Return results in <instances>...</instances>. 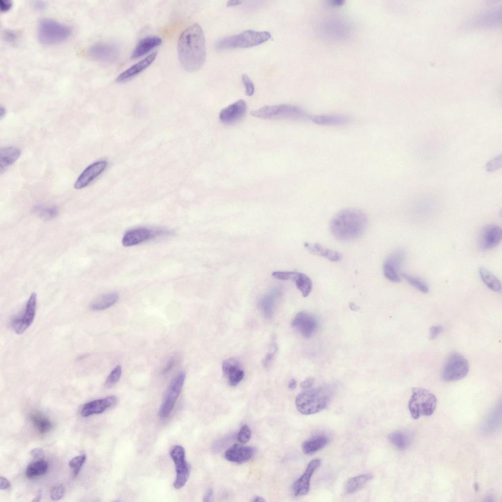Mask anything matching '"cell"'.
<instances>
[{
    "mask_svg": "<svg viewBox=\"0 0 502 502\" xmlns=\"http://www.w3.org/2000/svg\"><path fill=\"white\" fill-rule=\"evenodd\" d=\"M33 211L38 216L47 220L53 219L58 214V209L54 205H38Z\"/></svg>",
    "mask_w": 502,
    "mask_h": 502,
    "instance_id": "obj_37",
    "label": "cell"
},
{
    "mask_svg": "<svg viewBox=\"0 0 502 502\" xmlns=\"http://www.w3.org/2000/svg\"><path fill=\"white\" fill-rule=\"evenodd\" d=\"M5 110L3 107H1L0 108V118L1 119L5 114Z\"/></svg>",
    "mask_w": 502,
    "mask_h": 502,
    "instance_id": "obj_58",
    "label": "cell"
},
{
    "mask_svg": "<svg viewBox=\"0 0 502 502\" xmlns=\"http://www.w3.org/2000/svg\"><path fill=\"white\" fill-rule=\"evenodd\" d=\"M251 435V431L250 428L248 426L245 425L241 427L237 438L240 443L245 444L250 440Z\"/></svg>",
    "mask_w": 502,
    "mask_h": 502,
    "instance_id": "obj_42",
    "label": "cell"
},
{
    "mask_svg": "<svg viewBox=\"0 0 502 502\" xmlns=\"http://www.w3.org/2000/svg\"><path fill=\"white\" fill-rule=\"evenodd\" d=\"M241 3L242 1L241 0H229L226 2V6L228 7L234 6L240 4Z\"/></svg>",
    "mask_w": 502,
    "mask_h": 502,
    "instance_id": "obj_54",
    "label": "cell"
},
{
    "mask_svg": "<svg viewBox=\"0 0 502 502\" xmlns=\"http://www.w3.org/2000/svg\"><path fill=\"white\" fill-rule=\"evenodd\" d=\"M277 351V346L274 344H273L270 349V350L268 352L265 357L263 360V365L265 367L269 366L274 359V356Z\"/></svg>",
    "mask_w": 502,
    "mask_h": 502,
    "instance_id": "obj_46",
    "label": "cell"
},
{
    "mask_svg": "<svg viewBox=\"0 0 502 502\" xmlns=\"http://www.w3.org/2000/svg\"><path fill=\"white\" fill-rule=\"evenodd\" d=\"M309 120L312 123L322 126H342L350 123L351 119L341 115H310Z\"/></svg>",
    "mask_w": 502,
    "mask_h": 502,
    "instance_id": "obj_24",
    "label": "cell"
},
{
    "mask_svg": "<svg viewBox=\"0 0 502 502\" xmlns=\"http://www.w3.org/2000/svg\"><path fill=\"white\" fill-rule=\"evenodd\" d=\"M334 394V387L328 384L304 390L296 398V408L303 415L317 413L326 408Z\"/></svg>",
    "mask_w": 502,
    "mask_h": 502,
    "instance_id": "obj_3",
    "label": "cell"
},
{
    "mask_svg": "<svg viewBox=\"0 0 502 502\" xmlns=\"http://www.w3.org/2000/svg\"><path fill=\"white\" fill-rule=\"evenodd\" d=\"M176 468V477L174 486L177 489L182 488L186 483L190 476V467L185 459V451L180 445L174 446L170 450Z\"/></svg>",
    "mask_w": 502,
    "mask_h": 502,
    "instance_id": "obj_10",
    "label": "cell"
},
{
    "mask_svg": "<svg viewBox=\"0 0 502 502\" xmlns=\"http://www.w3.org/2000/svg\"><path fill=\"white\" fill-rule=\"evenodd\" d=\"M162 43L161 39L156 36L145 37L141 40L135 47L132 54V58H137L146 54Z\"/></svg>",
    "mask_w": 502,
    "mask_h": 502,
    "instance_id": "obj_26",
    "label": "cell"
},
{
    "mask_svg": "<svg viewBox=\"0 0 502 502\" xmlns=\"http://www.w3.org/2000/svg\"><path fill=\"white\" fill-rule=\"evenodd\" d=\"M501 402L497 404L487 417L483 428L486 432H491L497 430L501 424Z\"/></svg>",
    "mask_w": 502,
    "mask_h": 502,
    "instance_id": "obj_31",
    "label": "cell"
},
{
    "mask_svg": "<svg viewBox=\"0 0 502 502\" xmlns=\"http://www.w3.org/2000/svg\"><path fill=\"white\" fill-rule=\"evenodd\" d=\"M119 299L118 294L114 292L103 294L95 300L91 304V308L100 311L107 309L114 305Z\"/></svg>",
    "mask_w": 502,
    "mask_h": 502,
    "instance_id": "obj_30",
    "label": "cell"
},
{
    "mask_svg": "<svg viewBox=\"0 0 502 502\" xmlns=\"http://www.w3.org/2000/svg\"><path fill=\"white\" fill-rule=\"evenodd\" d=\"M15 35V34L11 31H7L5 33L6 38L8 39V40L11 41H12L13 40H15L16 38Z\"/></svg>",
    "mask_w": 502,
    "mask_h": 502,
    "instance_id": "obj_55",
    "label": "cell"
},
{
    "mask_svg": "<svg viewBox=\"0 0 502 502\" xmlns=\"http://www.w3.org/2000/svg\"><path fill=\"white\" fill-rule=\"evenodd\" d=\"M443 327L441 326H433L430 328L429 336L430 339L435 338L442 332Z\"/></svg>",
    "mask_w": 502,
    "mask_h": 502,
    "instance_id": "obj_47",
    "label": "cell"
},
{
    "mask_svg": "<svg viewBox=\"0 0 502 502\" xmlns=\"http://www.w3.org/2000/svg\"><path fill=\"white\" fill-rule=\"evenodd\" d=\"M405 259V253L401 250L394 251L387 257L383 264V274L387 279L394 282L401 281L399 271Z\"/></svg>",
    "mask_w": 502,
    "mask_h": 502,
    "instance_id": "obj_13",
    "label": "cell"
},
{
    "mask_svg": "<svg viewBox=\"0 0 502 502\" xmlns=\"http://www.w3.org/2000/svg\"><path fill=\"white\" fill-rule=\"evenodd\" d=\"M251 501L253 502H263L266 501L263 498L257 496L254 497Z\"/></svg>",
    "mask_w": 502,
    "mask_h": 502,
    "instance_id": "obj_57",
    "label": "cell"
},
{
    "mask_svg": "<svg viewBox=\"0 0 502 502\" xmlns=\"http://www.w3.org/2000/svg\"><path fill=\"white\" fill-rule=\"evenodd\" d=\"M117 401V398L114 396L91 401L83 405L81 409V415L83 417H88L93 414L102 413L108 408L114 406Z\"/></svg>",
    "mask_w": 502,
    "mask_h": 502,
    "instance_id": "obj_20",
    "label": "cell"
},
{
    "mask_svg": "<svg viewBox=\"0 0 502 502\" xmlns=\"http://www.w3.org/2000/svg\"><path fill=\"white\" fill-rule=\"evenodd\" d=\"M279 294V290L276 288L263 296L260 300V308L266 318H269L272 316Z\"/></svg>",
    "mask_w": 502,
    "mask_h": 502,
    "instance_id": "obj_27",
    "label": "cell"
},
{
    "mask_svg": "<svg viewBox=\"0 0 502 502\" xmlns=\"http://www.w3.org/2000/svg\"><path fill=\"white\" fill-rule=\"evenodd\" d=\"M30 419L41 433L49 431L52 427V425L50 420L40 412H33L30 415Z\"/></svg>",
    "mask_w": 502,
    "mask_h": 502,
    "instance_id": "obj_34",
    "label": "cell"
},
{
    "mask_svg": "<svg viewBox=\"0 0 502 502\" xmlns=\"http://www.w3.org/2000/svg\"><path fill=\"white\" fill-rule=\"evenodd\" d=\"M304 248L311 253L319 255L333 262L341 260L342 254L335 251L326 248L318 243L305 242Z\"/></svg>",
    "mask_w": 502,
    "mask_h": 502,
    "instance_id": "obj_25",
    "label": "cell"
},
{
    "mask_svg": "<svg viewBox=\"0 0 502 502\" xmlns=\"http://www.w3.org/2000/svg\"><path fill=\"white\" fill-rule=\"evenodd\" d=\"M469 365L466 358L457 352H453L448 358L442 371V377L446 381H455L467 375Z\"/></svg>",
    "mask_w": 502,
    "mask_h": 502,
    "instance_id": "obj_8",
    "label": "cell"
},
{
    "mask_svg": "<svg viewBox=\"0 0 502 502\" xmlns=\"http://www.w3.org/2000/svg\"><path fill=\"white\" fill-rule=\"evenodd\" d=\"M122 368L121 366H116L107 376L104 383L105 387L110 388L116 384L120 380Z\"/></svg>",
    "mask_w": 502,
    "mask_h": 502,
    "instance_id": "obj_40",
    "label": "cell"
},
{
    "mask_svg": "<svg viewBox=\"0 0 502 502\" xmlns=\"http://www.w3.org/2000/svg\"><path fill=\"white\" fill-rule=\"evenodd\" d=\"M36 302V294L33 293L31 294L23 312L12 319V328L18 334L23 333L33 322L35 315Z\"/></svg>",
    "mask_w": 502,
    "mask_h": 502,
    "instance_id": "obj_12",
    "label": "cell"
},
{
    "mask_svg": "<svg viewBox=\"0 0 502 502\" xmlns=\"http://www.w3.org/2000/svg\"><path fill=\"white\" fill-rule=\"evenodd\" d=\"M157 54V52H153L143 60L126 69L118 76L116 81L123 83L131 79L146 69L155 59Z\"/></svg>",
    "mask_w": 502,
    "mask_h": 502,
    "instance_id": "obj_23",
    "label": "cell"
},
{
    "mask_svg": "<svg viewBox=\"0 0 502 502\" xmlns=\"http://www.w3.org/2000/svg\"><path fill=\"white\" fill-rule=\"evenodd\" d=\"M502 230L496 225L485 226L480 233L478 238L479 247L483 250H489L496 247L501 241Z\"/></svg>",
    "mask_w": 502,
    "mask_h": 502,
    "instance_id": "obj_14",
    "label": "cell"
},
{
    "mask_svg": "<svg viewBox=\"0 0 502 502\" xmlns=\"http://www.w3.org/2000/svg\"><path fill=\"white\" fill-rule=\"evenodd\" d=\"M292 326L303 336L309 338L316 331L318 323L311 314L302 311L295 316L292 322Z\"/></svg>",
    "mask_w": 502,
    "mask_h": 502,
    "instance_id": "obj_15",
    "label": "cell"
},
{
    "mask_svg": "<svg viewBox=\"0 0 502 502\" xmlns=\"http://www.w3.org/2000/svg\"><path fill=\"white\" fill-rule=\"evenodd\" d=\"M10 486V481L5 477H0V489L1 490H5L9 488Z\"/></svg>",
    "mask_w": 502,
    "mask_h": 502,
    "instance_id": "obj_51",
    "label": "cell"
},
{
    "mask_svg": "<svg viewBox=\"0 0 502 502\" xmlns=\"http://www.w3.org/2000/svg\"><path fill=\"white\" fill-rule=\"evenodd\" d=\"M12 5V2L10 0H0V9L1 12H6L8 11L11 8Z\"/></svg>",
    "mask_w": 502,
    "mask_h": 502,
    "instance_id": "obj_50",
    "label": "cell"
},
{
    "mask_svg": "<svg viewBox=\"0 0 502 502\" xmlns=\"http://www.w3.org/2000/svg\"><path fill=\"white\" fill-rule=\"evenodd\" d=\"M86 455L84 454L75 456L70 460L69 465L73 471L75 476L78 474L80 469L86 460Z\"/></svg>",
    "mask_w": 502,
    "mask_h": 502,
    "instance_id": "obj_41",
    "label": "cell"
},
{
    "mask_svg": "<svg viewBox=\"0 0 502 502\" xmlns=\"http://www.w3.org/2000/svg\"><path fill=\"white\" fill-rule=\"evenodd\" d=\"M180 62L189 72L199 70L206 58L205 41L203 30L200 25L194 24L181 34L177 44Z\"/></svg>",
    "mask_w": 502,
    "mask_h": 502,
    "instance_id": "obj_1",
    "label": "cell"
},
{
    "mask_svg": "<svg viewBox=\"0 0 502 502\" xmlns=\"http://www.w3.org/2000/svg\"><path fill=\"white\" fill-rule=\"evenodd\" d=\"M314 382V378L310 377L306 378L301 383L300 386L303 390L308 389L311 388Z\"/></svg>",
    "mask_w": 502,
    "mask_h": 502,
    "instance_id": "obj_49",
    "label": "cell"
},
{
    "mask_svg": "<svg viewBox=\"0 0 502 502\" xmlns=\"http://www.w3.org/2000/svg\"><path fill=\"white\" fill-rule=\"evenodd\" d=\"M107 165V162L106 161L100 160L88 166L75 181V188L79 190L88 186L104 171Z\"/></svg>",
    "mask_w": 502,
    "mask_h": 502,
    "instance_id": "obj_18",
    "label": "cell"
},
{
    "mask_svg": "<svg viewBox=\"0 0 502 502\" xmlns=\"http://www.w3.org/2000/svg\"><path fill=\"white\" fill-rule=\"evenodd\" d=\"M71 32L69 26L50 19L40 21L38 27L39 40L45 45L61 43L70 36Z\"/></svg>",
    "mask_w": 502,
    "mask_h": 502,
    "instance_id": "obj_6",
    "label": "cell"
},
{
    "mask_svg": "<svg viewBox=\"0 0 502 502\" xmlns=\"http://www.w3.org/2000/svg\"><path fill=\"white\" fill-rule=\"evenodd\" d=\"M175 361L174 358L170 359L164 368L163 372L164 373H166L171 370L175 365Z\"/></svg>",
    "mask_w": 502,
    "mask_h": 502,
    "instance_id": "obj_53",
    "label": "cell"
},
{
    "mask_svg": "<svg viewBox=\"0 0 502 502\" xmlns=\"http://www.w3.org/2000/svg\"><path fill=\"white\" fill-rule=\"evenodd\" d=\"M37 8L39 9H42L45 6V4L40 3V2L37 4Z\"/></svg>",
    "mask_w": 502,
    "mask_h": 502,
    "instance_id": "obj_60",
    "label": "cell"
},
{
    "mask_svg": "<svg viewBox=\"0 0 502 502\" xmlns=\"http://www.w3.org/2000/svg\"><path fill=\"white\" fill-rule=\"evenodd\" d=\"M329 441L328 438L325 435L314 436L302 443L301 449L304 454H312L324 448L328 443Z\"/></svg>",
    "mask_w": 502,
    "mask_h": 502,
    "instance_id": "obj_28",
    "label": "cell"
},
{
    "mask_svg": "<svg viewBox=\"0 0 502 502\" xmlns=\"http://www.w3.org/2000/svg\"><path fill=\"white\" fill-rule=\"evenodd\" d=\"M297 386V381L295 379H291L288 384V387L291 390L295 389Z\"/></svg>",
    "mask_w": 502,
    "mask_h": 502,
    "instance_id": "obj_56",
    "label": "cell"
},
{
    "mask_svg": "<svg viewBox=\"0 0 502 502\" xmlns=\"http://www.w3.org/2000/svg\"><path fill=\"white\" fill-rule=\"evenodd\" d=\"M40 499H41V495H38L36 498H35V499L33 500V501L38 502V501H40Z\"/></svg>",
    "mask_w": 502,
    "mask_h": 502,
    "instance_id": "obj_61",
    "label": "cell"
},
{
    "mask_svg": "<svg viewBox=\"0 0 502 502\" xmlns=\"http://www.w3.org/2000/svg\"><path fill=\"white\" fill-rule=\"evenodd\" d=\"M388 439L397 448L405 450L408 445L409 440L406 435L401 431H395L388 435Z\"/></svg>",
    "mask_w": 502,
    "mask_h": 502,
    "instance_id": "obj_38",
    "label": "cell"
},
{
    "mask_svg": "<svg viewBox=\"0 0 502 502\" xmlns=\"http://www.w3.org/2000/svg\"><path fill=\"white\" fill-rule=\"evenodd\" d=\"M185 377V373L182 372L177 375L171 382L160 407L159 415L160 418H166L172 413L181 392Z\"/></svg>",
    "mask_w": 502,
    "mask_h": 502,
    "instance_id": "obj_9",
    "label": "cell"
},
{
    "mask_svg": "<svg viewBox=\"0 0 502 502\" xmlns=\"http://www.w3.org/2000/svg\"><path fill=\"white\" fill-rule=\"evenodd\" d=\"M224 375L231 386H236L243 379L244 372L240 363L235 358L225 360L222 365Z\"/></svg>",
    "mask_w": 502,
    "mask_h": 502,
    "instance_id": "obj_22",
    "label": "cell"
},
{
    "mask_svg": "<svg viewBox=\"0 0 502 502\" xmlns=\"http://www.w3.org/2000/svg\"><path fill=\"white\" fill-rule=\"evenodd\" d=\"M247 110V105L243 100H239L223 109L219 114L220 121L225 124L235 123L243 118Z\"/></svg>",
    "mask_w": 502,
    "mask_h": 502,
    "instance_id": "obj_19",
    "label": "cell"
},
{
    "mask_svg": "<svg viewBox=\"0 0 502 502\" xmlns=\"http://www.w3.org/2000/svg\"><path fill=\"white\" fill-rule=\"evenodd\" d=\"M213 491L212 488H208L203 498V501L204 502H209L212 501V498L213 497Z\"/></svg>",
    "mask_w": 502,
    "mask_h": 502,
    "instance_id": "obj_52",
    "label": "cell"
},
{
    "mask_svg": "<svg viewBox=\"0 0 502 502\" xmlns=\"http://www.w3.org/2000/svg\"><path fill=\"white\" fill-rule=\"evenodd\" d=\"M170 234V231L164 229L138 227L126 232L123 237L122 243L124 247H131L156 237L166 236Z\"/></svg>",
    "mask_w": 502,
    "mask_h": 502,
    "instance_id": "obj_11",
    "label": "cell"
},
{
    "mask_svg": "<svg viewBox=\"0 0 502 502\" xmlns=\"http://www.w3.org/2000/svg\"><path fill=\"white\" fill-rule=\"evenodd\" d=\"M65 493V489L61 484H56L51 489L50 492V499L54 501H56L62 498Z\"/></svg>",
    "mask_w": 502,
    "mask_h": 502,
    "instance_id": "obj_43",
    "label": "cell"
},
{
    "mask_svg": "<svg viewBox=\"0 0 502 502\" xmlns=\"http://www.w3.org/2000/svg\"><path fill=\"white\" fill-rule=\"evenodd\" d=\"M242 80L245 87V93L247 96H251L254 92V85L250 78L246 74L242 76Z\"/></svg>",
    "mask_w": 502,
    "mask_h": 502,
    "instance_id": "obj_45",
    "label": "cell"
},
{
    "mask_svg": "<svg viewBox=\"0 0 502 502\" xmlns=\"http://www.w3.org/2000/svg\"><path fill=\"white\" fill-rule=\"evenodd\" d=\"M21 150L15 147H8L1 148L0 150V171L1 173L7 167L11 166L19 158Z\"/></svg>",
    "mask_w": 502,
    "mask_h": 502,
    "instance_id": "obj_29",
    "label": "cell"
},
{
    "mask_svg": "<svg viewBox=\"0 0 502 502\" xmlns=\"http://www.w3.org/2000/svg\"><path fill=\"white\" fill-rule=\"evenodd\" d=\"M271 37L269 32L249 29L221 38L216 42L215 47L219 50L250 48L261 44Z\"/></svg>",
    "mask_w": 502,
    "mask_h": 502,
    "instance_id": "obj_4",
    "label": "cell"
},
{
    "mask_svg": "<svg viewBox=\"0 0 502 502\" xmlns=\"http://www.w3.org/2000/svg\"><path fill=\"white\" fill-rule=\"evenodd\" d=\"M321 463V460L318 458L313 459L308 463L303 474L293 485V491L295 496H302L308 493L311 477Z\"/></svg>",
    "mask_w": 502,
    "mask_h": 502,
    "instance_id": "obj_16",
    "label": "cell"
},
{
    "mask_svg": "<svg viewBox=\"0 0 502 502\" xmlns=\"http://www.w3.org/2000/svg\"><path fill=\"white\" fill-rule=\"evenodd\" d=\"M90 55L94 59L102 62L114 61L119 55V50L114 44L108 43H97L89 50Z\"/></svg>",
    "mask_w": 502,
    "mask_h": 502,
    "instance_id": "obj_17",
    "label": "cell"
},
{
    "mask_svg": "<svg viewBox=\"0 0 502 502\" xmlns=\"http://www.w3.org/2000/svg\"><path fill=\"white\" fill-rule=\"evenodd\" d=\"M349 306L350 308L352 310L356 311L358 309V307H357L354 303L352 302L350 303Z\"/></svg>",
    "mask_w": 502,
    "mask_h": 502,
    "instance_id": "obj_59",
    "label": "cell"
},
{
    "mask_svg": "<svg viewBox=\"0 0 502 502\" xmlns=\"http://www.w3.org/2000/svg\"><path fill=\"white\" fill-rule=\"evenodd\" d=\"M293 281H295L297 288L301 292L303 297H307L312 288V282L310 277L303 273L298 272Z\"/></svg>",
    "mask_w": 502,
    "mask_h": 502,
    "instance_id": "obj_36",
    "label": "cell"
},
{
    "mask_svg": "<svg viewBox=\"0 0 502 502\" xmlns=\"http://www.w3.org/2000/svg\"><path fill=\"white\" fill-rule=\"evenodd\" d=\"M368 224L366 214L362 210L348 208L339 211L331 219L329 228L335 238L349 241L359 237Z\"/></svg>",
    "mask_w": 502,
    "mask_h": 502,
    "instance_id": "obj_2",
    "label": "cell"
},
{
    "mask_svg": "<svg viewBox=\"0 0 502 502\" xmlns=\"http://www.w3.org/2000/svg\"><path fill=\"white\" fill-rule=\"evenodd\" d=\"M255 452L256 450L253 447L236 444L226 450L224 456L230 462L240 464L251 459Z\"/></svg>",
    "mask_w": 502,
    "mask_h": 502,
    "instance_id": "obj_21",
    "label": "cell"
},
{
    "mask_svg": "<svg viewBox=\"0 0 502 502\" xmlns=\"http://www.w3.org/2000/svg\"><path fill=\"white\" fill-rule=\"evenodd\" d=\"M479 273L482 280L489 289L494 292L501 291V282L493 274L483 267L479 268Z\"/></svg>",
    "mask_w": 502,
    "mask_h": 502,
    "instance_id": "obj_33",
    "label": "cell"
},
{
    "mask_svg": "<svg viewBox=\"0 0 502 502\" xmlns=\"http://www.w3.org/2000/svg\"><path fill=\"white\" fill-rule=\"evenodd\" d=\"M437 400L430 391L423 388H414L408 403L412 417L417 419L421 416H429L434 412Z\"/></svg>",
    "mask_w": 502,
    "mask_h": 502,
    "instance_id": "obj_7",
    "label": "cell"
},
{
    "mask_svg": "<svg viewBox=\"0 0 502 502\" xmlns=\"http://www.w3.org/2000/svg\"><path fill=\"white\" fill-rule=\"evenodd\" d=\"M48 469V463L43 460H37L29 464L26 469L25 475L28 478H34L44 475Z\"/></svg>",
    "mask_w": 502,
    "mask_h": 502,
    "instance_id": "obj_35",
    "label": "cell"
},
{
    "mask_svg": "<svg viewBox=\"0 0 502 502\" xmlns=\"http://www.w3.org/2000/svg\"><path fill=\"white\" fill-rule=\"evenodd\" d=\"M31 455L35 459H41L44 455L43 450L39 448L32 449L30 452Z\"/></svg>",
    "mask_w": 502,
    "mask_h": 502,
    "instance_id": "obj_48",
    "label": "cell"
},
{
    "mask_svg": "<svg viewBox=\"0 0 502 502\" xmlns=\"http://www.w3.org/2000/svg\"><path fill=\"white\" fill-rule=\"evenodd\" d=\"M251 114L264 119L304 120H309L310 116L301 108L286 104L266 105L252 111Z\"/></svg>",
    "mask_w": 502,
    "mask_h": 502,
    "instance_id": "obj_5",
    "label": "cell"
},
{
    "mask_svg": "<svg viewBox=\"0 0 502 502\" xmlns=\"http://www.w3.org/2000/svg\"><path fill=\"white\" fill-rule=\"evenodd\" d=\"M298 274L297 272L289 271H275L272 273V276L275 278L279 280H294Z\"/></svg>",
    "mask_w": 502,
    "mask_h": 502,
    "instance_id": "obj_44",
    "label": "cell"
},
{
    "mask_svg": "<svg viewBox=\"0 0 502 502\" xmlns=\"http://www.w3.org/2000/svg\"><path fill=\"white\" fill-rule=\"evenodd\" d=\"M371 474H363L350 478L345 485V490L348 494L355 493L362 488L372 479Z\"/></svg>",
    "mask_w": 502,
    "mask_h": 502,
    "instance_id": "obj_32",
    "label": "cell"
},
{
    "mask_svg": "<svg viewBox=\"0 0 502 502\" xmlns=\"http://www.w3.org/2000/svg\"><path fill=\"white\" fill-rule=\"evenodd\" d=\"M402 276L411 285L417 288L418 290L424 293L428 292V287L427 284L422 279L406 273H402Z\"/></svg>",
    "mask_w": 502,
    "mask_h": 502,
    "instance_id": "obj_39",
    "label": "cell"
}]
</instances>
